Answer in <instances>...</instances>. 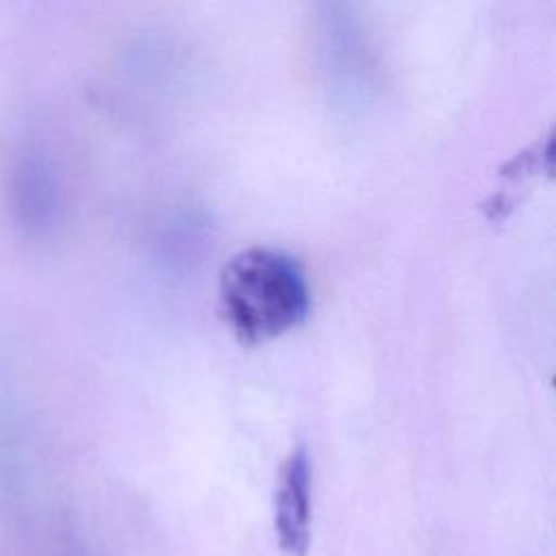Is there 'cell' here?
<instances>
[{"instance_id": "obj_1", "label": "cell", "mask_w": 556, "mask_h": 556, "mask_svg": "<svg viewBox=\"0 0 556 556\" xmlns=\"http://www.w3.org/2000/svg\"><path fill=\"white\" fill-rule=\"evenodd\" d=\"M219 308L230 332L258 345L302 324L311 308L300 263L276 248L237 252L219 274Z\"/></svg>"}, {"instance_id": "obj_2", "label": "cell", "mask_w": 556, "mask_h": 556, "mask_svg": "<svg viewBox=\"0 0 556 556\" xmlns=\"http://www.w3.org/2000/svg\"><path fill=\"white\" fill-rule=\"evenodd\" d=\"M274 528L287 556H304L311 543V458L298 445L280 469L274 497Z\"/></svg>"}, {"instance_id": "obj_3", "label": "cell", "mask_w": 556, "mask_h": 556, "mask_svg": "<svg viewBox=\"0 0 556 556\" xmlns=\"http://www.w3.org/2000/svg\"><path fill=\"white\" fill-rule=\"evenodd\" d=\"M13 193L24 222L41 224L48 217L52 204V189L46 172L37 161H24L22 167L15 172Z\"/></svg>"}]
</instances>
